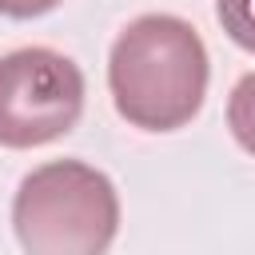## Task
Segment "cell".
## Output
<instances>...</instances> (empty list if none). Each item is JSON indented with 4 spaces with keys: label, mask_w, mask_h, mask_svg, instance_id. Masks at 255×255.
Segmentation results:
<instances>
[{
    "label": "cell",
    "mask_w": 255,
    "mask_h": 255,
    "mask_svg": "<svg viewBox=\"0 0 255 255\" xmlns=\"http://www.w3.org/2000/svg\"><path fill=\"white\" fill-rule=\"evenodd\" d=\"M211 60L191 20L143 12L128 20L108 48V92L139 131H179L207 100Z\"/></svg>",
    "instance_id": "1"
},
{
    "label": "cell",
    "mask_w": 255,
    "mask_h": 255,
    "mask_svg": "<svg viewBox=\"0 0 255 255\" xmlns=\"http://www.w3.org/2000/svg\"><path fill=\"white\" fill-rule=\"evenodd\" d=\"M12 231L24 255H108L120 235V191L84 159H48L16 183Z\"/></svg>",
    "instance_id": "2"
},
{
    "label": "cell",
    "mask_w": 255,
    "mask_h": 255,
    "mask_svg": "<svg viewBox=\"0 0 255 255\" xmlns=\"http://www.w3.org/2000/svg\"><path fill=\"white\" fill-rule=\"evenodd\" d=\"M84 116V72L72 56L28 44L0 56V147L28 151L68 135Z\"/></svg>",
    "instance_id": "3"
},
{
    "label": "cell",
    "mask_w": 255,
    "mask_h": 255,
    "mask_svg": "<svg viewBox=\"0 0 255 255\" xmlns=\"http://www.w3.org/2000/svg\"><path fill=\"white\" fill-rule=\"evenodd\" d=\"M227 128L235 143L255 159V72L239 76L231 96H227Z\"/></svg>",
    "instance_id": "4"
},
{
    "label": "cell",
    "mask_w": 255,
    "mask_h": 255,
    "mask_svg": "<svg viewBox=\"0 0 255 255\" xmlns=\"http://www.w3.org/2000/svg\"><path fill=\"white\" fill-rule=\"evenodd\" d=\"M215 20L235 48L255 52V0H215Z\"/></svg>",
    "instance_id": "5"
},
{
    "label": "cell",
    "mask_w": 255,
    "mask_h": 255,
    "mask_svg": "<svg viewBox=\"0 0 255 255\" xmlns=\"http://www.w3.org/2000/svg\"><path fill=\"white\" fill-rule=\"evenodd\" d=\"M64 0H0V16H8V20H36V16H48Z\"/></svg>",
    "instance_id": "6"
}]
</instances>
